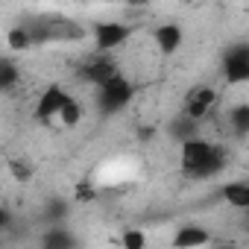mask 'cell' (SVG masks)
<instances>
[{
  "instance_id": "obj_6",
  "label": "cell",
  "mask_w": 249,
  "mask_h": 249,
  "mask_svg": "<svg viewBox=\"0 0 249 249\" xmlns=\"http://www.w3.org/2000/svg\"><path fill=\"white\" fill-rule=\"evenodd\" d=\"M220 73L229 85H243L249 82V44L246 41H237L231 44L226 53H223V65H220Z\"/></svg>"
},
{
  "instance_id": "obj_10",
  "label": "cell",
  "mask_w": 249,
  "mask_h": 249,
  "mask_svg": "<svg viewBox=\"0 0 249 249\" xmlns=\"http://www.w3.org/2000/svg\"><path fill=\"white\" fill-rule=\"evenodd\" d=\"M38 243L44 249H73L79 243V237L65 226V223H56V226H47V231L38 237Z\"/></svg>"
},
{
  "instance_id": "obj_20",
  "label": "cell",
  "mask_w": 249,
  "mask_h": 249,
  "mask_svg": "<svg viewBox=\"0 0 249 249\" xmlns=\"http://www.w3.org/2000/svg\"><path fill=\"white\" fill-rule=\"evenodd\" d=\"M100 3H117V6H132V9H138V6H147L150 0H100Z\"/></svg>"
},
{
  "instance_id": "obj_5",
  "label": "cell",
  "mask_w": 249,
  "mask_h": 249,
  "mask_svg": "<svg viewBox=\"0 0 249 249\" xmlns=\"http://www.w3.org/2000/svg\"><path fill=\"white\" fill-rule=\"evenodd\" d=\"M91 38L97 53H114L117 47L126 44V38H132V27L123 21H94Z\"/></svg>"
},
{
  "instance_id": "obj_1",
  "label": "cell",
  "mask_w": 249,
  "mask_h": 249,
  "mask_svg": "<svg viewBox=\"0 0 249 249\" xmlns=\"http://www.w3.org/2000/svg\"><path fill=\"white\" fill-rule=\"evenodd\" d=\"M229 153L220 144H211L202 135L179 141V170L191 179H214L226 170Z\"/></svg>"
},
{
  "instance_id": "obj_21",
  "label": "cell",
  "mask_w": 249,
  "mask_h": 249,
  "mask_svg": "<svg viewBox=\"0 0 249 249\" xmlns=\"http://www.w3.org/2000/svg\"><path fill=\"white\" fill-rule=\"evenodd\" d=\"M9 226H12V211L6 205H0V231H6Z\"/></svg>"
},
{
  "instance_id": "obj_19",
  "label": "cell",
  "mask_w": 249,
  "mask_h": 249,
  "mask_svg": "<svg viewBox=\"0 0 249 249\" xmlns=\"http://www.w3.org/2000/svg\"><path fill=\"white\" fill-rule=\"evenodd\" d=\"M120 243L126 246V249H144L147 246V234L138 231V229H126V231H123V237H120Z\"/></svg>"
},
{
  "instance_id": "obj_3",
  "label": "cell",
  "mask_w": 249,
  "mask_h": 249,
  "mask_svg": "<svg viewBox=\"0 0 249 249\" xmlns=\"http://www.w3.org/2000/svg\"><path fill=\"white\" fill-rule=\"evenodd\" d=\"M33 47L36 44H76L85 38V27L65 15H36L24 21Z\"/></svg>"
},
{
  "instance_id": "obj_18",
  "label": "cell",
  "mask_w": 249,
  "mask_h": 249,
  "mask_svg": "<svg viewBox=\"0 0 249 249\" xmlns=\"http://www.w3.org/2000/svg\"><path fill=\"white\" fill-rule=\"evenodd\" d=\"M9 176L15 179V182H21V185H27V182H33V176H36V167H33V161H27V159H9Z\"/></svg>"
},
{
  "instance_id": "obj_22",
  "label": "cell",
  "mask_w": 249,
  "mask_h": 249,
  "mask_svg": "<svg viewBox=\"0 0 249 249\" xmlns=\"http://www.w3.org/2000/svg\"><path fill=\"white\" fill-rule=\"evenodd\" d=\"M94 196H97L94 188H88V185H79V188H76V202H82V199H94Z\"/></svg>"
},
{
  "instance_id": "obj_7",
  "label": "cell",
  "mask_w": 249,
  "mask_h": 249,
  "mask_svg": "<svg viewBox=\"0 0 249 249\" xmlns=\"http://www.w3.org/2000/svg\"><path fill=\"white\" fill-rule=\"evenodd\" d=\"M120 68H117V62H114V56L111 53H97L94 50V56H88V59H82V65L76 68V76L85 82V85H100V82H106L108 76H114Z\"/></svg>"
},
{
  "instance_id": "obj_16",
  "label": "cell",
  "mask_w": 249,
  "mask_h": 249,
  "mask_svg": "<svg viewBox=\"0 0 249 249\" xmlns=\"http://www.w3.org/2000/svg\"><path fill=\"white\" fill-rule=\"evenodd\" d=\"M199 126H202L199 120H191V117H185V114L179 111V117L170 123V135H173L176 141H185V138H191V135H199Z\"/></svg>"
},
{
  "instance_id": "obj_2",
  "label": "cell",
  "mask_w": 249,
  "mask_h": 249,
  "mask_svg": "<svg viewBox=\"0 0 249 249\" xmlns=\"http://www.w3.org/2000/svg\"><path fill=\"white\" fill-rule=\"evenodd\" d=\"M33 117L44 126H65V129H73L76 123L82 120V103L59 82H50L38 100H36V111Z\"/></svg>"
},
{
  "instance_id": "obj_11",
  "label": "cell",
  "mask_w": 249,
  "mask_h": 249,
  "mask_svg": "<svg viewBox=\"0 0 249 249\" xmlns=\"http://www.w3.org/2000/svg\"><path fill=\"white\" fill-rule=\"evenodd\" d=\"M205 243H211V234L202 226H194V223L179 226L176 234H173V246L176 249H196V246H205Z\"/></svg>"
},
{
  "instance_id": "obj_4",
  "label": "cell",
  "mask_w": 249,
  "mask_h": 249,
  "mask_svg": "<svg viewBox=\"0 0 249 249\" xmlns=\"http://www.w3.org/2000/svg\"><path fill=\"white\" fill-rule=\"evenodd\" d=\"M132 97H135V85L120 71L97 85V108H100V114H120L132 103Z\"/></svg>"
},
{
  "instance_id": "obj_15",
  "label": "cell",
  "mask_w": 249,
  "mask_h": 249,
  "mask_svg": "<svg viewBox=\"0 0 249 249\" xmlns=\"http://www.w3.org/2000/svg\"><path fill=\"white\" fill-rule=\"evenodd\" d=\"M229 126L237 138H246V132H249V106L246 103H237L229 108Z\"/></svg>"
},
{
  "instance_id": "obj_12",
  "label": "cell",
  "mask_w": 249,
  "mask_h": 249,
  "mask_svg": "<svg viewBox=\"0 0 249 249\" xmlns=\"http://www.w3.org/2000/svg\"><path fill=\"white\" fill-rule=\"evenodd\" d=\"M220 194H223L226 205H231V208H237V211H246V208H249V182H243V179L226 182Z\"/></svg>"
},
{
  "instance_id": "obj_17",
  "label": "cell",
  "mask_w": 249,
  "mask_h": 249,
  "mask_svg": "<svg viewBox=\"0 0 249 249\" xmlns=\"http://www.w3.org/2000/svg\"><path fill=\"white\" fill-rule=\"evenodd\" d=\"M6 44H9V50L24 53V50H30V47H33V38H30L27 27H24V24H18V27H12V30L6 33Z\"/></svg>"
},
{
  "instance_id": "obj_13",
  "label": "cell",
  "mask_w": 249,
  "mask_h": 249,
  "mask_svg": "<svg viewBox=\"0 0 249 249\" xmlns=\"http://www.w3.org/2000/svg\"><path fill=\"white\" fill-rule=\"evenodd\" d=\"M71 217V202L62 196H53L41 205V223L44 226H56V223H68Z\"/></svg>"
},
{
  "instance_id": "obj_23",
  "label": "cell",
  "mask_w": 249,
  "mask_h": 249,
  "mask_svg": "<svg viewBox=\"0 0 249 249\" xmlns=\"http://www.w3.org/2000/svg\"><path fill=\"white\" fill-rule=\"evenodd\" d=\"M185 3H196V0H185Z\"/></svg>"
},
{
  "instance_id": "obj_8",
  "label": "cell",
  "mask_w": 249,
  "mask_h": 249,
  "mask_svg": "<svg viewBox=\"0 0 249 249\" xmlns=\"http://www.w3.org/2000/svg\"><path fill=\"white\" fill-rule=\"evenodd\" d=\"M214 106H217V88H211V85H196L188 97H185V103H182V114L185 117H191V120H205L211 111H214Z\"/></svg>"
},
{
  "instance_id": "obj_9",
  "label": "cell",
  "mask_w": 249,
  "mask_h": 249,
  "mask_svg": "<svg viewBox=\"0 0 249 249\" xmlns=\"http://www.w3.org/2000/svg\"><path fill=\"white\" fill-rule=\"evenodd\" d=\"M153 41H156V50H159L161 56H173V53H179V47L185 44V30H182V24H176V21L159 24V27L153 30Z\"/></svg>"
},
{
  "instance_id": "obj_14",
  "label": "cell",
  "mask_w": 249,
  "mask_h": 249,
  "mask_svg": "<svg viewBox=\"0 0 249 249\" xmlns=\"http://www.w3.org/2000/svg\"><path fill=\"white\" fill-rule=\"evenodd\" d=\"M18 82H21V68H18V62L0 56V94L12 91Z\"/></svg>"
}]
</instances>
